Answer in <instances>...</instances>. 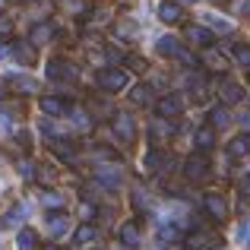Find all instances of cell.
<instances>
[{"label":"cell","instance_id":"32","mask_svg":"<svg viewBox=\"0 0 250 250\" xmlns=\"http://www.w3.org/2000/svg\"><path fill=\"white\" fill-rule=\"evenodd\" d=\"M13 29H16V22H13V16H10V13H0V38L13 35Z\"/></svg>","mask_w":250,"mask_h":250},{"label":"cell","instance_id":"29","mask_svg":"<svg viewBox=\"0 0 250 250\" xmlns=\"http://www.w3.org/2000/svg\"><path fill=\"white\" fill-rule=\"evenodd\" d=\"M231 54H234V61H238L244 70H250V44H234Z\"/></svg>","mask_w":250,"mask_h":250},{"label":"cell","instance_id":"2","mask_svg":"<svg viewBox=\"0 0 250 250\" xmlns=\"http://www.w3.org/2000/svg\"><path fill=\"white\" fill-rule=\"evenodd\" d=\"M184 177L193 181V184L206 181V177H209V159H206V155H190V159L184 162Z\"/></svg>","mask_w":250,"mask_h":250},{"label":"cell","instance_id":"26","mask_svg":"<svg viewBox=\"0 0 250 250\" xmlns=\"http://www.w3.org/2000/svg\"><path fill=\"white\" fill-rule=\"evenodd\" d=\"M130 98H133V104H149V102H152V85H146V83L133 85Z\"/></svg>","mask_w":250,"mask_h":250},{"label":"cell","instance_id":"3","mask_svg":"<svg viewBox=\"0 0 250 250\" xmlns=\"http://www.w3.org/2000/svg\"><path fill=\"white\" fill-rule=\"evenodd\" d=\"M111 130H114V136H117L121 143H133V140H136V121H133L130 114H124V111H121V114H114Z\"/></svg>","mask_w":250,"mask_h":250},{"label":"cell","instance_id":"7","mask_svg":"<svg viewBox=\"0 0 250 250\" xmlns=\"http://www.w3.org/2000/svg\"><path fill=\"white\" fill-rule=\"evenodd\" d=\"M44 73H48V80H54V83H70V80H76L73 63H67V61H51Z\"/></svg>","mask_w":250,"mask_h":250},{"label":"cell","instance_id":"25","mask_svg":"<svg viewBox=\"0 0 250 250\" xmlns=\"http://www.w3.org/2000/svg\"><path fill=\"white\" fill-rule=\"evenodd\" d=\"M38 247V234L32 228H19L16 231V250H35Z\"/></svg>","mask_w":250,"mask_h":250},{"label":"cell","instance_id":"21","mask_svg":"<svg viewBox=\"0 0 250 250\" xmlns=\"http://www.w3.org/2000/svg\"><path fill=\"white\" fill-rule=\"evenodd\" d=\"M6 83L13 85L16 92H25V95H32V92H38V83L32 80V76H22V73H13V76H6Z\"/></svg>","mask_w":250,"mask_h":250},{"label":"cell","instance_id":"6","mask_svg":"<svg viewBox=\"0 0 250 250\" xmlns=\"http://www.w3.org/2000/svg\"><path fill=\"white\" fill-rule=\"evenodd\" d=\"M181 111H184V98L181 95H165V98H159V102H155V114L165 117V121L177 117Z\"/></svg>","mask_w":250,"mask_h":250},{"label":"cell","instance_id":"36","mask_svg":"<svg viewBox=\"0 0 250 250\" xmlns=\"http://www.w3.org/2000/svg\"><path fill=\"white\" fill-rule=\"evenodd\" d=\"M209 25L219 29V32H231V22H228V19H219V16H209Z\"/></svg>","mask_w":250,"mask_h":250},{"label":"cell","instance_id":"28","mask_svg":"<svg viewBox=\"0 0 250 250\" xmlns=\"http://www.w3.org/2000/svg\"><path fill=\"white\" fill-rule=\"evenodd\" d=\"M22 215H25V206H13L10 212L3 215V222H0V225H3V228H16L19 222H22Z\"/></svg>","mask_w":250,"mask_h":250},{"label":"cell","instance_id":"42","mask_svg":"<svg viewBox=\"0 0 250 250\" xmlns=\"http://www.w3.org/2000/svg\"><path fill=\"white\" fill-rule=\"evenodd\" d=\"M241 124H244V127H250V111H247V114H241Z\"/></svg>","mask_w":250,"mask_h":250},{"label":"cell","instance_id":"39","mask_svg":"<svg viewBox=\"0 0 250 250\" xmlns=\"http://www.w3.org/2000/svg\"><path fill=\"white\" fill-rule=\"evenodd\" d=\"M19 174H22L25 181H32V177H35V168H32L29 162H22V165H19Z\"/></svg>","mask_w":250,"mask_h":250},{"label":"cell","instance_id":"13","mask_svg":"<svg viewBox=\"0 0 250 250\" xmlns=\"http://www.w3.org/2000/svg\"><path fill=\"white\" fill-rule=\"evenodd\" d=\"M219 95H222V104H238L241 98H244V85L234 83V80H225L222 89H219Z\"/></svg>","mask_w":250,"mask_h":250},{"label":"cell","instance_id":"40","mask_svg":"<svg viewBox=\"0 0 250 250\" xmlns=\"http://www.w3.org/2000/svg\"><path fill=\"white\" fill-rule=\"evenodd\" d=\"M241 193H244V196H250V171H247L244 177H241Z\"/></svg>","mask_w":250,"mask_h":250},{"label":"cell","instance_id":"19","mask_svg":"<svg viewBox=\"0 0 250 250\" xmlns=\"http://www.w3.org/2000/svg\"><path fill=\"white\" fill-rule=\"evenodd\" d=\"M162 165H165V152H162V149L152 146L146 155H143V171H146V174H155Z\"/></svg>","mask_w":250,"mask_h":250},{"label":"cell","instance_id":"34","mask_svg":"<svg viewBox=\"0 0 250 250\" xmlns=\"http://www.w3.org/2000/svg\"><path fill=\"white\" fill-rule=\"evenodd\" d=\"M70 117H73V124H76V127H80V130H89V127H92V117L85 114V111H73V114H70Z\"/></svg>","mask_w":250,"mask_h":250},{"label":"cell","instance_id":"1","mask_svg":"<svg viewBox=\"0 0 250 250\" xmlns=\"http://www.w3.org/2000/svg\"><path fill=\"white\" fill-rule=\"evenodd\" d=\"M95 83H98V89H104V92H124L130 85V73L121 70V67H108L95 76Z\"/></svg>","mask_w":250,"mask_h":250},{"label":"cell","instance_id":"31","mask_svg":"<svg viewBox=\"0 0 250 250\" xmlns=\"http://www.w3.org/2000/svg\"><path fill=\"white\" fill-rule=\"evenodd\" d=\"M54 155H57V159H63V162H73L76 159V149L70 146V143H54Z\"/></svg>","mask_w":250,"mask_h":250},{"label":"cell","instance_id":"10","mask_svg":"<svg viewBox=\"0 0 250 250\" xmlns=\"http://www.w3.org/2000/svg\"><path fill=\"white\" fill-rule=\"evenodd\" d=\"M187 42L190 44H196V48H212V42H215V35H212V29H206V25H190L187 29Z\"/></svg>","mask_w":250,"mask_h":250},{"label":"cell","instance_id":"12","mask_svg":"<svg viewBox=\"0 0 250 250\" xmlns=\"http://www.w3.org/2000/svg\"><path fill=\"white\" fill-rule=\"evenodd\" d=\"M117 241L124 247H140V222H124L117 228Z\"/></svg>","mask_w":250,"mask_h":250},{"label":"cell","instance_id":"33","mask_svg":"<svg viewBox=\"0 0 250 250\" xmlns=\"http://www.w3.org/2000/svg\"><path fill=\"white\" fill-rule=\"evenodd\" d=\"M206 244H209V234H190V238H187V247L190 250H203Z\"/></svg>","mask_w":250,"mask_h":250},{"label":"cell","instance_id":"45","mask_svg":"<svg viewBox=\"0 0 250 250\" xmlns=\"http://www.w3.org/2000/svg\"><path fill=\"white\" fill-rule=\"evenodd\" d=\"M247 250H250V244H247Z\"/></svg>","mask_w":250,"mask_h":250},{"label":"cell","instance_id":"9","mask_svg":"<svg viewBox=\"0 0 250 250\" xmlns=\"http://www.w3.org/2000/svg\"><path fill=\"white\" fill-rule=\"evenodd\" d=\"M174 124L171 121H165V117H155L152 124H149V136H152V143L155 146H159V143H165V140H171V136H174Z\"/></svg>","mask_w":250,"mask_h":250},{"label":"cell","instance_id":"38","mask_svg":"<svg viewBox=\"0 0 250 250\" xmlns=\"http://www.w3.org/2000/svg\"><path fill=\"white\" fill-rule=\"evenodd\" d=\"M174 61H181V63H184V67H196V57H193V54H190V51H184V48H181V54H177V57H174Z\"/></svg>","mask_w":250,"mask_h":250},{"label":"cell","instance_id":"20","mask_svg":"<svg viewBox=\"0 0 250 250\" xmlns=\"http://www.w3.org/2000/svg\"><path fill=\"white\" fill-rule=\"evenodd\" d=\"M155 51H159L162 57H177L181 54V42H177L174 35H162L159 42H155Z\"/></svg>","mask_w":250,"mask_h":250},{"label":"cell","instance_id":"30","mask_svg":"<svg viewBox=\"0 0 250 250\" xmlns=\"http://www.w3.org/2000/svg\"><path fill=\"white\" fill-rule=\"evenodd\" d=\"M159 238H165V241H177V238H181V228H177L174 222H162V225H159Z\"/></svg>","mask_w":250,"mask_h":250},{"label":"cell","instance_id":"8","mask_svg":"<svg viewBox=\"0 0 250 250\" xmlns=\"http://www.w3.org/2000/svg\"><path fill=\"white\" fill-rule=\"evenodd\" d=\"M159 19L165 25H177L184 19V6L177 3V0H162L159 3Z\"/></svg>","mask_w":250,"mask_h":250},{"label":"cell","instance_id":"44","mask_svg":"<svg viewBox=\"0 0 250 250\" xmlns=\"http://www.w3.org/2000/svg\"><path fill=\"white\" fill-rule=\"evenodd\" d=\"M177 3H181V6H184V3H196V0H177Z\"/></svg>","mask_w":250,"mask_h":250},{"label":"cell","instance_id":"41","mask_svg":"<svg viewBox=\"0 0 250 250\" xmlns=\"http://www.w3.org/2000/svg\"><path fill=\"white\" fill-rule=\"evenodd\" d=\"M130 67L133 70H146V61H143V57H130Z\"/></svg>","mask_w":250,"mask_h":250},{"label":"cell","instance_id":"15","mask_svg":"<svg viewBox=\"0 0 250 250\" xmlns=\"http://www.w3.org/2000/svg\"><path fill=\"white\" fill-rule=\"evenodd\" d=\"M67 231H70V219L63 212H51L48 215V234L51 238H63Z\"/></svg>","mask_w":250,"mask_h":250},{"label":"cell","instance_id":"5","mask_svg":"<svg viewBox=\"0 0 250 250\" xmlns=\"http://www.w3.org/2000/svg\"><path fill=\"white\" fill-rule=\"evenodd\" d=\"M203 209H206V215L215 219V222L228 219V203H225V196H219V193H206L203 196Z\"/></svg>","mask_w":250,"mask_h":250},{"label":"cell","instance_id":"17","mask_svg":"<svg viewBox=\"0 0 250 250\" xmlns=\"http://www.w3.org/2000/svg\"><path fill=\"white\" fill-rule=\"evenodd\" d=\"M10 54L13 57H16V61L19 63H35V44H32V42H16V44H13V48H10Z\"/></svg>","mask_w":250,"mask_h":250},{"label":"cell","instance_id":"27","mask_svg":"<svg viewBox=\"0 0 250 250\" xmlns=\"http://www.w3.org/2000/svg\"><path fill=\"white\" fill-rule=\"evenodd\" d=\"M206 67H209V70H215V73H222V70L228 67L225 54H219V51H212V48H209V51H206Z\"/></svg>","mask_w":250,"mask_h":250},{"label":"cell","instance_id":"43","mask_svg":"<svg viewBox=\"0 0 250 250\" xmlns=\"http://www.w3.org/2000/svg\"><path fill=\"white\" fill-rule=\"evenodd\" d=\"M3 57H6V44L0 42V61H3Z\"/></svg>","mask_w":250,"mask_h":250},{"label":"cell","instance_id":"24","mask_svg":"<svg viewBox=\"0 0 250 250\" xmlns=\"http://www.w3.org/2000/svg\"><path fill=\"white\" fill-rule=\"evenodd\" d=\"M231 124V114H228V104H215L212 111H209V127H228Z\"/></svg>","mask_w":250,"mask_h":250},{"label":"cell","instance_id":"37","mask_svg":"<svg viewBox=\"0 0 250 250\" xmlns=\"http://www.w3.org/2000/svg\"><path fill=\"white\" fill-rule=\"evenodd\" d=\"M231 13H238V16L250 13V0H231Z\"/></svg>","mask_w":250,"mask_h":250},{"label":"cell","instance_id":"23","mask_svg":"<svg viewBox=\"0 0 250 250\" xmlns=\"http://www.w3.org/2000/svg\"><path fill=\"white\" fill-rule=\"evenodd\" d=\"M42 206L51 209V212H61V209L67 206V196L57 193V190H44V193H42Z\"/></svg>","mask_w":250,"mask_h":250},{"label":"cell","instance_id":"14","mask_svg":"<svg viewBox=\"0 0 250 250\" xmlns=\"http://www.w3.org/2000/svg\"><path fill=\"white\" fill-rule=\"evenodd\" d=\"M228 155L231 159H247L250 155V133H238L228 140Z\"/></svg>","mask_w":250,"mask_h":250},{"label":"cell","instance_id":"11","mask_svg":"<svg viewBox=\"0 0 250 250\" xmlns=\"http://www.w3.org/2000/svg\"><path fill=\"white\" fill-rule=\"evenodd\" d=\"M38 108H42V114H48V117H63L70 111V104L63 102V98H57V95H44L42 102H38Z\"/></svg>","mask_w":250,"mask_h":250},{"label":"cell","instance_id":"4","mask_svg":"<svg viewBox=\"0 0 250 250\" xmlns=\"http://www.w3.org/2000/svg\"><path fill=\"white\" fill-rule=\"evenodd\" d=\"M95 181L102 184L104 190H117L124 184V171L117 168V165H98L95 168Z\"/></svg>","mask_w":250,"mask_h":250},{"label":"cell","instance_id":"16","mask_svg":"<svg viewBox=\"0 0 250 250\" xmlns=\"http://www.w3.org/2000/svg\"><path fill=\"white\" fill-rule=\"evenodd\" d=\"M193 143H196V149H200V152H209V149H215V127H200L193 133Z\"/></svg>","mask_w":250,"mask_h":250},{"label":"cell","instance_id":"18","mask_svg":"<svg viewBox=\"0 0 250 250\" xmlns=\"http://www.w3.org/2000/svg\"><path fill=\"white\" fill-rule=\"evenodd\" d=\"M54 22H38L35 25V29H32V35H29V42L32 44H35V48H38V44H48L51 42V38H54Z\"/></svg>","mask_w":250,"mask_h":250},{"label":"cell","instance_id":"35","mask_svg":"<svg viewBox=\"0 0 250 250\" xmlns=\"http://www.w3.org/2000/svg\"><path fill=\"white\" fill-rule=\"evenodd\" d=\"M133 206H136V209H149V206H152V200H149V193H143V190H136V193H133Z\"/></svg>","mask_w":250,"mask_h":250},{"label":"cell","instance_id":"22","mask_svg":"<svg viewBox=\"0 0 250 250\" xmlns=\"http://www.w3.org/2000/svg\"><path fill=\"white\" fill-rule=\"evenodd\" d=\"M92 241H98V228L92 225V222H83L80 228H76V234H73V244H92Z\"/></svg>","mask_w":250,"mask_h":250}]
</instances>
